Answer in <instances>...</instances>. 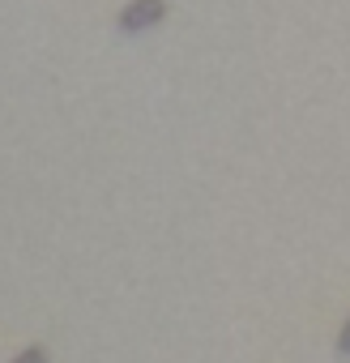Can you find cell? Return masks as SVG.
I'll return each mask as SVG.
<instances>
[{
    "label": "cell",
    "instance_id": "obj_1",
    "mask_svg": "<svg viewBox=\"0 0 350 363\" xmlns=\"http://www.w3.org/2000/svg\"><path fill=\"white\" fill-rule=\"evenodd\" d=\"M162 18H166V0H128L115 18V26H120V35H141V30L158 26Z\"/></svg>",
    "mask_w": 350,
    "mask_h": 363
},
{
    "label": "cell",
    "instance_id": "obj_2",
    "mask_svg": "<svg viewBox=\"0 0 350 363\" xmlns=\"http://www.w3.org/2000/svg\"><path fill=\"white\" fill-rule=\"evenodd\" d=\"M9 363H47V350H43V346H26V350H18Z\"/></svg>",
    "mask_w": 350,
    "mask_h": 363
},
{
    "label": "cell",
    "instance_id": "obj_3",
    "mask_svg": "<svg viewBox=\"0 0 350 363\" xmlns=\"http://www.w3.org/2000/svg\"><path fill=\"white\" fill-rule=\"evenodd\" d=\"M337 354H350V316H346V325L337 333Z\"/></svg>",
    "mask_w": 350,
    "mask_h": 363
}]
</instances>
